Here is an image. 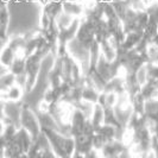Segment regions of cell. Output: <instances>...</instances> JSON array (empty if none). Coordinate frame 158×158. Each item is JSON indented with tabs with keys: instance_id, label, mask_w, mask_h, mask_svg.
Listing matches in <instances>:
<instances>
[{
	"instance_id": "obj_8",
	"label": "cell",
	"mask_w": 158,
	"mask_h": 158,
	"mask_svg": "<svg viewBox=\"0 0 158 158\" xmlns=\"http://www.w3.org/2000/svg\"><path fill=\"white\" fill-rule=\"evenodd\" d=\"M103 124L113 125V126L118 127V128H124L123 125L120 124V121L118 120V118H117L114 107H111V106H105L103 107Z\"/></svg>"
},
{
	"instance_id": "obj_30",
	"label": "cell",
	"mask_w": 158,
	"mask_h": 158,
	"mask_svg": "<svg viewBox=\"0 0 158 158\" xmlns=\"http://www.w3.org/2000/svg\"><path fill=\"white\" fill-rule=\"evenodd\" d=\"M4 1H5L6 4H10V2H11V0H4Z\"/></svg>"
},
{
	"instance_id": "obj_18",
	"label": "cell",
	"mask_w": 158,
	"mask_h": 158,
	"mask_svg": "<svg viewBox=\"0 0 158 158\" xmlns=\"http://www.w3.org/2000/svg\"><path fill=\"white\" fill-rule=\"evenodd\" d=\"M10 19H11L10 10H8L7 5H5L2 8H0V27L7 31L8 25H10Z\"/></svg>"
},
{
	"instance_id": "obj_15",
	"label": "cell",
	"mask_w": 158,
	"mask_h": 158,
	"mask_svg": "<svg viewBox=\"0 0 158 158\" xmlns=\"http://www.w3.org/2000/svg\"><path fill=\"white\" fill-rule=\"evenodd\" d=\"M75 19H76V18L69 16V15L64 13L63 11H62V13L58 15V16L55 18V22H56V24H57V26H58V29L62 30V29H65V27H68L69 25H71V23H73Z\"/></svg>"
},
{
	"instance_id": "obj_25",
	"label": "cell",
	"mask_w": 158,
	"mask_h": 158,
	"mask_svg": "<svg viewBox=\"0 0 158 158\" xmlns=\"http://www.w3.org/2000/svg\"><path fill=\"white\" fill-rule=\"evenodd\" d=\"M118 98L119 95L115 92H110V93H106V106H111L114 107L117 102H118Z\"/></svg>"
},
{
	"instance_id": "obj_27",
	"label": "cell",
	"mask_w": 158,
	"mask_h": 158,
	"mask_svg": "<svg viewBox=\"0 0 158 158\" xmlns=\"http://www.w3.org/2000/svg\"><path fill=\"white\" fill-rule=\"evenodd\" d=\"M96 103H99V105H101L102 107H105L106 106V93L105 92H100L99 93V98H98V101H96Z\"/></svg>"
},
{
	"instance_id": "obj_12",
	"label": "cell",
	"mask_w": 158,
	"mask_h": 158,
	"mask_svg": "<svg viewBox=\"0 0 158 158\" xmlns=\"http://www.w3.org/2000/svg\"><path fill=\"white\" fill-rule=\"evenodd\" d=\"M99 90L93 86H83L82 87V100L83 101H87L90 103H96L98 101V98H99Z\"/></svg>"
},
{
	"instance_id": "obj_9",
	"label": "cell",
	"mask_w": 158,
	"mask_h": 158,
	"mask_svg": "<svg viewBox=\"0 0 158 158\" xmlns=\"http://www.w3.org/2000/svg\"><path fill=\"white\" fill-rule=\"evenodd\" d=\"M100 49H101V55L103 56V58L106 61H108V62L112 63V62H114L117 60V57H118L117 49H114V48L112 47L107 40H102L100 43Z\"/></svg>"
},
{
	"instance_id": "obj_11",
	"label": "cell",
	"mask_w": 158,
	"mask_h": 158,
	"mask_svg": "<svg viewBox=\"0 0 158 158\" xmlns=\"http://www.w3.org/2000/svg\"><path fill=\"white\" fill-rule=\"evenodd\" d=\"M145 105H146V99L143 96L140 92L131 96V106H132L133 112L145 114Z\"/></svg>"
},
{
	"instance_id": "obj_23",
	"label": "cell",
	"mask_w": 158,
	"mask_h": 158,
	"mask_svg": "<svg viewBox=\"0 0 158 158\" xmlns=\"http://www.w3.org/2000/svg\"><path fill=\"white\" fill-rule=\"evenodd\" d=\"M42 99H43V100H45V101L49 102V103L55 102V99H54V89H52V87H51L50 85H49V86L43 90Z\"/></svg>"
},
{
	"instance_id": "obj_5",
	"label": "cell",
	"mask_w": 158,
	"mask_h": 158,
	"mask_svg": "<svg viewBox=\"0 0 158 158\" xmlns=\"http://www.w3.org/2000/svg\"><path fill=\"white\" fill-rule=\"evenodd\" d=\"M119 130H123V128H118V127L113 126V125H108V124H102V125H100V126L95 128V132L100 133L105 138V140L108 143L114 140V139H118Z\"/></svg>"
},
{
	"instance_id": "obj_22",
	"label": "cell",
	"mask_w": 158,
	"mask_h": 158,
	"mask_svg": "<svg viewBox=\"0 0 158 158\" xmlns=\"http://www.w3.org/2000/svg\"><path fill=\"white\" fill-rule=\"evenodd\" d=\"M117 13L114 11V7L112 5V2H105V6H103V18L105 19H110V18H115Z\"/></svg>"
},
{
	"instance_id": "obj_28",
	"label": "cell",
	"mask_w": 158,
	"mask_h": 158,
	"mask_svg": "<svg viewBox=\"0 0 158 158\" xmlns=\"http://www.w3.org/2000/svg\"><path fill=\"white\" fill-rule=\"evenodd\" d=\"M5 5H7V4H6L4 0H0V8H2L4 6H5Z\"/></svg>"
},
{
	"instance_id": "obj_14",
	"label": "cell",
	"mask_w": 158,
	"mask_h": 158,
	"mask_svg": "<svg viewBox=\"0 0 158 158\" xmlns=\"http://www.w3.org/2000/svg\"><path fill=\"white\" fill-rule=\"evenodd\" d=\"M15 83H16V75L12 74L10 70L0 75V92H7L8 88L13 86Z\"/></svg>"
},
{
	"instance_id": "obj_4",
	"label": "cell",
	"mask_w": 158,
	"mask_h": 158,
	"mask_svg": "<svg viewBox=\"0 0 158 158\" xmlns=\"http://www.w3.org/2000/svg\"><path fill=\"white\" fill-rule=\"evenodd\" d=\"M62 10L64 13L81 19L86 15V10L82 4V1H73V0H63L62 2Z\"/></svg>"
},
{
	"instance_id": "obj_21",
	"label": "cell",
	"mask_w": 158,
	"mask_h": 158,
	"mask_svg": "<svg viewBox=\"0 0 158 158\" xmlns=\"http://www.w3.org/2000/svg\"><path fill=\"white\" fill-rule=\"evenodd\" d=\"M52 22V18L49 16L48 13H45L44 11L40 12V30H45L49 27V25L51 24Z\"/></svg>"
},
{
	"instance_id": "obj_3",
	"label": "cell",
	"mask_w": 158,
	"mask_h": 158,
	"mask_svg": "<svg viewBox=\"0 0 158 158\" xmlns=\"http://www.w3.org/2000/svg\"><path fill=\"white\" fill-rule=\"evenodd\" d=\"M40 132L45 135L48 142H49V145H50L51 150L54 151L55 156H57V157H67L63 148L64 139H65L67 135H64L61 131L49 126H40Z\"/></svg>"
},
{
	"instance_id": "obj_17",
	"label": "cell",
	"mask_w": 158,
	"mask_h": 158,
	"mask_svg": "<svg viewBox=\"0 0 158 158\" xmlns=\"http://www.w3.org/2000/svg\"><path fill=\"white\" fill-rule=\"evenodd\" d=\"M99 152H100V156H103V157H118V152H117L115 145H114V140L106 143Z\"/></svg>"
},
{
	"instance_id": "obj_26",
	"label": "cell",
	"mask_w": 158,
	"mask_h": 158,
	"mask_svg": "<svg viewBox=\"0 0 158 158\" xmlns=\"http://www.w3.org/2000/svg\"><path fill=\"white\" fill-rule=\"evenodd\" d=\"M49 110H50V103L42 99L37 105V113H42V114L49 113Z\"/></svg>"
},
{
	"instance_id": "obj_6",
	"label": "cell",
	"mask_w": 158,
	"mask_h": 158,
	"mask_svg": "<svg viewBox=\"0 0 158 158\" xmlns=\"http://www.w3.org/2000/svg\"><path fill=\"white\" fill-rule=\"evenodd\" d=\"M15 57H16V51L12 48L8 47L7 44H5L0 50V67L8 70Z\"/></svg>"
},
{
	"instance_id": "obj_29",
	"label": "cell",
	"mask_w": 158,
	"mask_h": 158,
	"mask_svg": "<svg viewBox=\"0 0 158 158\" xmlns=\"http://www.w3.org/2000/svg\"><path fill=\"white\" fill-rule=\"evenodd\" d=\"M102 1H105V2H113L114 0H102Z\"/></svg>"
},
{
	"instance_id": "obj_20",
	"label": "cell",
	"mask_w": 158,
	"mask_h": 158,
	"mask_svg": "<svg viewBox=\"0 0 158 158\" xmlns=\"http://www.w3.org/2000/svg\"><path fill=\"white\" fill-rule=\"evenodd\" d=\"M106 140L102 135L98 132H95L94 135H92V148L96 151H100L103 148V145L106 144Z\"/></svg>"
},
{
	"instance_id": "obj_1",
	"label": "cell",
	"mask_w": 158,
	"mask_h": 158,
	"mask_svg": "<svg viewBox=\"0 0 158 158\" xmlns=\"http://www.w3.org/2000/svg\"><path fill=\"white\" fill-rule=\"evenodd\" d=\"M19 127L25 128L31 135L32 140H36L40 133V124L37 112L33 111L27 102L22 103L19 108Z\"/></svg>"
},
{
	"instance_id": "obj_24",
	"label": "cell",
	"mask_w": 158,
	"mask_h": 158,
	"mask_svg": "<svg viewBox=\"0 0 158 158\" xmlns=\"http://www.w3.org/2000/svg\"><path fill=\"white\" fill-rule=\"evenodd\" d=\"M95 133V126L93 125V123L87 119L85 125H83V128H82V135H87V137H92V135Z\"/></svg>"
},
{
	"instance_id": "obj_10",
	"label": "cell",
	"mask_w": 158,
	"mask_h": 158,
	"mask_svg": "<svg viewBox=\"0 0 158 158\" xmlns=\"http://www.w3.org/2000/svg\"><path fill=\"white\" fill-rule=\"evenodd\" d=\"M89 120L93 123V125L95 126V128L100 125L103 124V107L99 103H94L93 105V110L92 113L89 115Z\"/></svg>"
},
{
	"instance_id": "obj_2",
	"label": "cell",
	"mask_w": 158,
	"mask_h": 158,
	"mask_svg": "<svg viewBox=\"0 0 158 158\" xmlns=\"http://www.w3.org/2000/svg\"><path fill=\"white\" fill-rule=\"evenodd\" d=\"M43 58L36 52L30 54L25 58V75H26V87L25 92L31 93L37 85V80L40 76Z\"/></svg>"
},
{
	"instance_id": "obj_16",
	"label": "cell",
	"mask_w": 158,
	"mask_h": 158,
	"mask_svg": "<svg viewBox=\"0 0 158 158\" xmlns=\"http://www.w3.org/2000/svg\"><path fill=\"white\" fill-rule=\"evenodd\" d=\"M64 152H65V156L67 157H73L75 151H76V142H75V138H73L71 135H65V139H64Z\"/></svg>"
},
{
	"instance_id": "obj_7",
	"label": "cell",
	"mask_w": 158,
	"mask_h": 158,
	"mask_svg": "<svg viewBox=\"0 0 158 158\" xmlns=\"http://www.w3.org/2000/svg\"><path fill=\"white\" fill-rule=\"evenodd\" d=\"M62 2L63 1H57V0H48L47 2L43 5L42 11L48 13L52 19H55L58 15L62 13Z\"/></svg>"
},
{
	"instance_id": "obj_13",
	"label": "cell",
	"mask_w": 158,
	"mask_h": 158,
	"mask_svg": "<svg viewBox=\"0 0 158 158\" xmlns=\"http://www.w3.org/2000/svg\"><path fill=\"white\" fill-rule=\"evenodd\" d=\"M24 93H25V89L22 88L18 85H13L7 89V95H8V101L12 103H17L19 102L24 96ZM8 102V103H10Z\"/></svg>"
},
{
	"instance_id": "obj_19",
	"label": "cell",
	"mask_w": 158,
	"mask_h": 158,
	"mask_svg": "<svg viewBox=\"0 0 158 158\" xmlns=\"http://www.w3.org/2000/svg\"><path fill=\"white\" fill-rule=\"evenodd\" d=\"M18 128H19V127H17L15 123H13V124H10V125H5L2 135H4V138L6 139V144H7V142L12 140V139L16 137L17 132H18Z\"/></svg>"
}]
</instances>
